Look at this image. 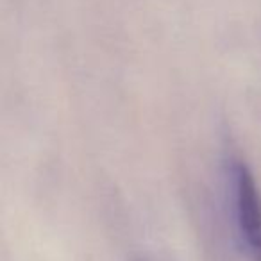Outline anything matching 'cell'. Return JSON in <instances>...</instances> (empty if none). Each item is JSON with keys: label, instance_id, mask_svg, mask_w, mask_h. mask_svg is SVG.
I'll return each mask as SVG.
<instances>
[{"label": "cell", "instance_id": "6da1fadb", "mask_svg": "<svg viewBox=\"0 0 261 261\" xmlns=\"http://www.w3.org/2000/svg\"><path fill=\"white\" fill-rule=\"evenodd\" d=\"M227 175L240 249L249 261H261V190L250 167L236 154L227 161Z\"/></svg>", "mask_w": 261, "mask_h": 261}, {"label": "cell", "instance_id": "7a4b0ae2", "mask_svg": "<svg viewBox=\"0 0 261 261\" xmlns=\"http://www.w3.org/2000/svg\"><path fill=\"white\" fill-rule=\"evenodd\" d=\"M135 261H145V259H135Z\"/></svg>", "mask_w": 261, "mask_h": 261}]
</instances>
